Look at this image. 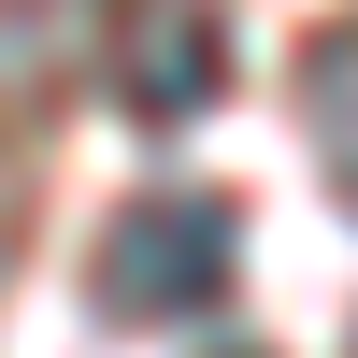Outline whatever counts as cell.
I'll list each match as a JSON object with an SVG mask.
<instances>
[{"instance_id": "6da1fadb", "label": "cell", "mask_w": 358, "mask_h": 358, "mask_svg": "<svg viewBox=\"0 0 358 358\" xmlns=\"http://www.w3.org/2000/svg\"><path fill=\"white\" fill-rule=\"evenodd\" d=\"M229 244H244V201L229 187H143L115 201V229L86 244V301L115 330H172V315L229 301Z\"/></svg>"}, {"instance_id": "7a4b0ae2", "label": "cell", "mask_w": 358, "mask_h": 358, "mask_svg": "<svg viewBox=\"0 0 358 358\" xmlns=\"http://www.w3.org/2000/svg\"><path fill=\"white\" fill-rule=\"evenodd\" d=\"M215 86H229V29L201 15V0H143V15H115V101H129L143 129H187Z\"/></svg>"}, {"instance_id": "3957f363", "label": "cell", "mask_w": 358, "mask_h": 358, "mask_svg": "<svg viewBox=\"0 0 358 358\" xmlns=\"http://www.w3.org/2000/svg\"><path fill=\"white\" fill-rule=\"evenodd\" d=\"M301 129H315V172L358 201V15H330L301 43Z\"/></svg>"}, {"instance_id": "277c9868", "label": "cell", "mask_w": 358, "mask_h": 358, "mask_svg": "<svg viewBox=\"0 0 358 358\" xmlns=\"http://www.w3.org/2000/svg\"><path fill=\"white\" fill-rule=\"evenodd\" d=\"M15 229H29V158L0 143V273H15Z\"/></svg>"}]
</instances>
